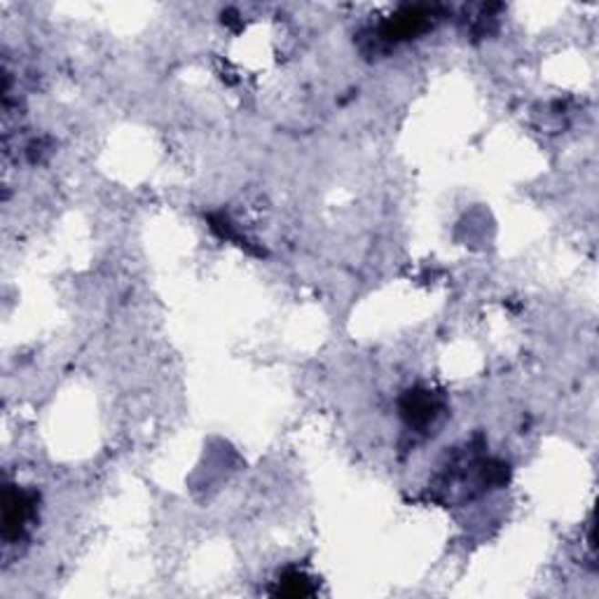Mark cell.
Segmentation results:
<instances>
[{
    "label": "cell",
    "instance_id": "cell-3",
    "mask_svg": "<svg viewBox=\"0 0 599 599\" xmlns=\"http://www.w3.org/2000/svg\"><path fill=\"white\" fill-rule=\"evenodd\" d=\"M314 593V585L305 573L300 572H288L279 581L276 594H286V597H307Z\"/></svg>",
    "mask_w": 599,
    "mask_h": 599
},
{
    "label": "cell",
    "instance_id": "cell-1",
    "mask_svg": "<svg viewBox=\"0 0 599 599\" xmlns=\"http://www.w3.org/2000/svg\"><path fill=\"white\" fill-rule=\"evenodd\" d=\"M3 503H5L3 506V539L12 543L22 536L24 527L36 513V494L7 487Z\"/></svg>",
    "mask_w": 599,
    "mask_h": 599
},
{
    "label": "cell",
    "instance_id": "cell-2",
    "mask_svg": "<svg viewBox=\"0 0 599 599\" xmlns=\"http://www.w3.org/2000/svg\"><path fill=\"white\" fill-rule=\"evenodd\" d=\"M400 410H403V417L408 419V424L424 427V424L433 421V417L438 415L440 403H438L431 391H410V394L403 398Z\"/></svg>",
    "mask_w": 599,
    "mask_h": 599
}]
</instances>
